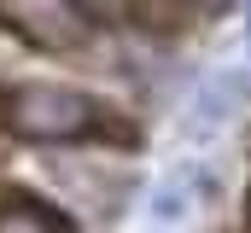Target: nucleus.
I'll return each mask as SVG.
<instances>
[{
    "label": "nucleus",
    "mask_w": 251,
    "mask_h": 233,
    "mask_svg": "<svg viewBox=\"0 0 251 233\" xmlns=\"http://www.w3.org/2000/svg\"><path fill=\"white\" fill-rule=\"evenodd\" d=\"M0 233H64V222L47 204H35V198H12L0 210Z\"/></svg>",
    "instance_id": "2"
},
{
    "label": "nucleus",
    "mask_w": 251,
    "mask_h": 233,
    "mask_svg": "<svg viewBox=\"0 0 251 233\" xmlns=\"http://www.w3.org/2000/svg\"><path fill=\"white\" fill-rule=\"evenodd\" d=\"M94 122V105L70 88H24L18 93V128L29 140H70Z\"/></svg>",
    "instance_id": "1"
}]
</instances>
